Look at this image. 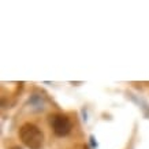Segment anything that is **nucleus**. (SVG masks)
<instances>
[{"instance_id":"f03ea898","label":"nucleus","mask_w":149,"mask_h":149,"mask_svg":"<svg viewBox=\"0 0 149 149\" xmlns=\"http://www.w3.org/2000/svg\"><path fill=\"white\" fill-rule=\"evenodd\" d=\"M51 126L54 129V133L59 137L67 136L71 130V122L66 115H54L51 116Z\"/></svg>"},{"instance_id":"f257e3e1","label":"nucleus","mask_w":149,"mask_h":149,"mask_svg":"<svg viewBox=\"0 0 149 149\" xmlns=\"http://www.w3.org/2000/svg\"><path fill=\"white\" fill-rule=\"evenodd\" d=\"M19 137L29 149H40L44 142V136L41 130L32 123H25L19 129Z\"/></svg>"}]
</instances>
